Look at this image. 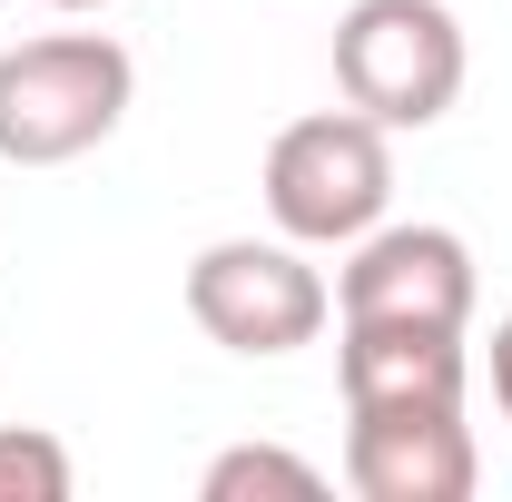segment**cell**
<instances>
[{
  "label": "cell",
  "mask_w": 512,
  "mask_h": 502,
  "mask_svg": "<svg viewBox=\"0 0 512 502\" xmlns=\"http://www.w3.org/2000/svg\"><path fill=\"white\" fill-rule=\"evenodd\" d=\"M128 99H138V60L109 30H40L0 50V158L69 168L128 119Z\"/></svg>",
  "instance_id": "cell-1"
},
{
  "label": "cell",
  "mask_w": 512,
  "mask_h": 502,
  "mask_svg": "<svg viewBox=\"0 0 512 502\" xmlns=\"http://www.w3.org/2000/svg\"><path fill=\"white\" fill-rule=\"evenodd\" d=\"M493 404H503V424H512V315L493 325Z\"/></svg>",
  "instance_id": "cell-10"
},
{
  "label": "cell",
  "mask_w": 512,
  "mask_h": 502,
  "mask_svg": "<svg viewBox=\"0 0 512 502\" xmlns=\"http://www.w3.org/2000/svg\"><path fill=\"white\" fill-rule=\"evenodd\" d=\"M50 10H109V0H50Z\"/></svg>",
  "instance_id": "cell-11"
},
{
  "label": "cell",
  "mask_w": 512,
  "mask_h": 502,
  "mask_svg": "<svg viewBox=\"0 0 512 502\" xmlns=\"http://www.w3.org/2000/svg\"><path fill=\"white\" fill-rule=\"evenodd\" d=\"M345 483L365 502H473V424L463 404H365L345 414Z\"/></svg>",
  "instance_id": "cell-6"
},
{
  "label": "cell",
  "mask_w": 512,
  "mask_h": 502,
  "mask_svg": "<svg viewBox=\"0 0 512 502\" xmlns=\"http://www.w3.org/2000/svg\"><path fill=\"white\" fill-rule=\"evenodd\" d=\"M473 247L453 227H365L345 247V276H335V315H394V325H473Z\"/></svg>",
  "instance_id": "cell-5"
},
{
  "label": "cell",
  "mask_w": 512,
  "mask_h": 502,
  "mask_svg": "<svg viewBox=\"0 0 512 502\" xmlns=\"http://www.w3.org/2000/svg\"><path fill=\"white\" fill-rule=\"evenodd\" d=\"M188 315L227 355H296L325 335L335 286L296 256V237H217L188 266Z\"/></svg>",
  "instance_id": "cell-4"
},
{
  "label": "cell",
  "mask_w": 512,
  "mask_h": 502,
  "mask_svg": "<svg viewBox=\"0 0 512 502\" xmlns=\"http://www.w3.org/2000/svg\"><path fill=\"white\" fill-rule=\"evenodd\" d=\"M394 128H375L365 109H316L286 119L266 148V217L296 247H355L365 227H384L394 207Z\"/></svg>",
  "instance_id": "cell-2"
},
{
  "label": "cell",
  "mask_w": 512,
  "mask_h": 502,
  "mask_svg": "<svg viewBox=\"0 0 512 502\" xmlns=\"http://www.w3.org/2000/svg\"><path fill=\"white\" fill-rule=\"evenodd\" d=\"M463 20L444 0H355L335 20V89L375 128H434L463 99Z\"/></svg>",
  "instance_id": "cell-3"
},
{
  "label": "cell",
  "mask_w": 512,
  "mask_h": 502,
  "mask_svg": "<svg viewBox=\"0 0 512 502\" xmlns=\"http://www.w3.org/2000/svg\"><path fill=\"white\" fill-rule=\"evenodd\" d=\"M0 502H69V443L40 424H0Z\"/></svg>",
  "instance_id": "cell-9"
},
{
  "label": "cell",
  "mask_w": 512,
  "mask_h": 502,
  "mask_svg": "<svg viewBox=\"0 0 512 502\" xmlns=\"http://www.w3.org/2000/svg\"><path fill=\"white\" fill-rule=\"evenodd\" d=\"M335 375H345V414L365 404H463V325H394V315H345V345H335Z\"/></svg>",
  "instance_id": "cell-7"
},
{
  "label": "cell",
  "mask_w": 512,
  "mask_h": 502,
  "mask_svg": "<svg viewBox=\"0 0 512 502\" xmlns=\"http://www.w3.org/2000/svg\"><path fill=\"white\" fill-rule=\"evenodd\" d=\"M197 493H207V502H316L325 473L306 463V453H286V443H237V453L207 463Z\"/></svg>",
  "instance_id": "cell-8"
}]
</instances>
